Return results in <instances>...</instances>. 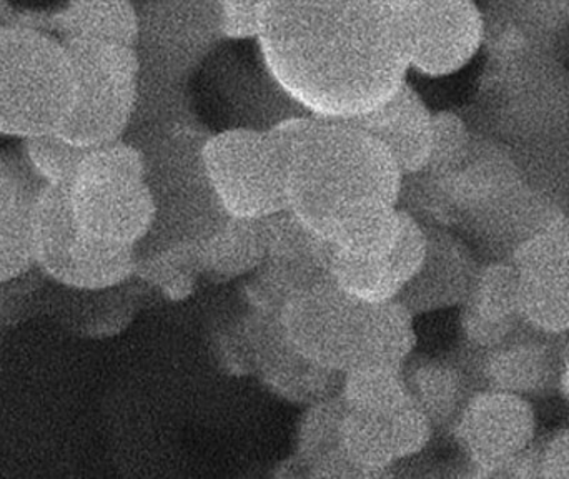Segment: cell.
<instances>
[{
  "instance_id": "obj_1",
  "label": "cell",
  "mask_w": 569,
  "mask_h": 479,
  "mask_svg": "<svg viewBox=\"0 0 569 479\" xmlns=\"http://www.w3.org/2000/svg\"><path fill=\"white\" fill-rule=\"evenodd\" d=\"M256 42L280 92L320 119L370 112L410 72L403 0H266Z\"/></svg>"
},
{
  "instance_id": "obj_2",
  "label": "cell",
  "mask_w": 569,
  "mask_h": 479,
  "mask_svg": "<svg viewBox=\"0 0 569 479\" xmlns=\"http://www.w3.org/2000/svg\"><path fill=\"white\" fill-rule=\"evenodd\" d=\"M270 130L287 156L288 210L337 250L385 257L403 186L390 153L345 120L305 113Z\"/></svg>"
},
{
  "instance_id": "obj_3",
  "label": "cell",
  "mask_w": 569,
  "mask_h": 479,
  "mask_svg": "<svg viewBox=\"0 0 569 479\" xmlns=\"http://www.w3.org/2000/svg\"><path fill=\"white\" fill-rule=\"evenodd\" d=\"M435 179L447 203V229L467 241L481 263L511 260L531 237L561 216L525 179L510 152L478 132L460 167Z\"/></svg>"
},
{
  "instance_id": "obj_4",
  "label": "cell",
  "mask_w": 569,
  "mask_h": 479,
  "mask_svg": "<svg viewBox=\"0 0 569 479\" xmlns=\"http://www.w3.org/2000/svg\"><path fill=\"white\" fill-rule=\"evenodd\" d=\"M279 317L297 350L335 373L365 365L403 368L417 347L415 317L400 301L363 303L330 278L293 295Z\"/></svg>"
},
{
  "instance_id": "obj_5",
  "label": "cell",
  "mask_w": 569,
  "mask_h": 479,
  "mask_svg": "<svg viewBox=\"0 0 569 479\" xmlns=\"http://www.w3.org/2000/svg\"><path fill=\"white\" fill-rule=\"evenodd\" d=\"M66 190L73 222L89 239L139 250L152 233L156 199L146 156L132 143L87 149Z\"/></svg>"
},
{
  "instance_id": "obj_6",
  "label": "cell",
  "mask_w": 569,
  "mask_h": 479,
  "mask_svg": "<svg viewBox=\"0 0 569 479\" xmlns=\"http://www.w3.org/2000/svg\"><path fill=\"white\" fill-rule=\"evenodd\" d=\"M66 43L42 27L0 26V136L30 139L57 132L72 102Z\"/></svg>"
},
{
  "instance_id": "obj_7",
  "label": "cell",
  "mask_w": 569,
  "mask_h": 479,
  "mask_svg": "<svg viewBox=\"0 0 569 479\" xmlns=\"http://www.w3.org/2000/svg\"><path fill=\"white\" fill-rule=\"evenodd\" d=\"M73 93L57 133L83 149L122 140L139 107L140 60L136 47L97 40H63Z\"/></svg>"
},
{
  "instance_id": "obj_8",
  "label": "cell",
  "mask_w": 569,
  "mask_h": 479,
  "mask_svg": "<svg viewBox=\"0 0 569 479\" xmlns=\"http://www.w3.org/2000/svg\"><path fill=\"white\" fill-rule=\"evenodd\" d=\"M202 163L227 217L266 220L288 209L287 156L272 130L237 127L207 136Z\"/></svg>"
},
{
  "instance_id": "obj_9",
  "label": "cell",
  "mask_w": 569,
  "mask_h": 479,
  "mask_svg": "<svg viewBox=\"0 0 569 479\" xmlns=\"http://www.w3.org/2000/svg\"><path fill=\"white\" fill-rule=\"evenodd\" d=\"M33 265L62 287L102 293L129 281L139 268L133 247L103 243L77 229L66 186L42 183L32 210Z\"/></svg>"
},
{
  "instance_id": "obj_10",
  "label": "cell",
  "mask_w": 569,
  "mask_h": 479,
  "mask_svg": "<svg viewBox=\"0 0 569 479\" xmlns=\"http://www.w3.org/2000/svg\"><path fill=\"white\" fill-rule=\"evenodd\" d=\"M568 351L569 333L541 330L525 320L493 347L458 348L480 390L503 391L527 400L560 390Z\"/></svg>"
},
{
  "instance_id": "obj_11",
  "label": "cell",
  "mask_w": 569,
  "mask_h": 479,
  "mask_svg": "<svg viewBox=\"0 0 569 479\" xmlns=\"http://www.w3.org/2000/svg\"><path fill=\"white\" fill-rule=\"evenodd\" d=\"M471 477L497 478L498 471L537 440L530 400L503 391L478 390L451 427Z\"/></svg>"
},
{
  "instance_id": "obj_12",
  "label": "cell",
  "mask_w": 569,
  "mask_h": 479,
  "mask_svg": "<svg viewBox=\"0 0 569 479\" xmlns=\"http://www.w3.org/2000/svg\"><path fill=\"white\" fill-rule=\"evenodd\" d=\"M410 70L445 77L463 69L485 40L473 0H403Z\"/></svg>"
},
{
  "instance_id": "obj_13",
  "label": "cell",
  "mask_w": 569,
  "mask_h": 479,
  "mask_svg": "<svg viewBox=\"0 0 569 479\" xmlns=\"http://www.w3.org/2000/svg\"><path fill=\"white\" fill-rule=\"evenodd\" d=\"M242 333L249 363L277 397L308 407L340 395L343 375L301 355L288 340L279 313L253 310Z\"/></svg>"
},
{
  "instance_id": "obj_14",
  "label": "cell",
  "mask_w": 569,
  "mask_h": 479,
  "mask_svg": "<svg viewBox=\"0 0 569 479\" xmlns=\"http://www.w3.org/2000/svg\"><path fill=\"white\" fill-rule=\"evenodd\" d=\"M517 267L525 321L569 333V216H558L511 258Z\"/></svg>"
},
{
  "instance_id": "obj_15",
  "label": "cell",
  "mask_w": 569,
  "mask_h": 479,
  "mask_svg": "<svg viewBox=\"0 0 569 479\" xmlns=\"http://www.w3.org/2000/svg\"><path fill=\"white\" fill-rule=\"evenodd\" d=\"M150 57L172 79L183 80L226 39L216 0H167L140 19Z\"/></svg>"
},
{
  "instance_id": "obj_16",
  "label": "cell",
  "mask_w": 569,
  "mask_h": 479,
  "mask_svg": "<svg viewBox=\"0 0 569 479\" xmlns=\"http://www.w3.org/2000/svg\"><path fill=\"white\" fill-rule=\"evenodd\" d=\"M433 431V425L413 401L383 413L345 408L341 450L367 470L388 478L398 461L417 457L428 447Z\"/></svg>"
},
{
  "instance_id": "obj_17",
  "label": "cell",
  "mask_w": 569,
  "mask_h": 479,
  "mask_svg": "<svg viewBox=\"0 0 569 479\" xmlns=\"http://www.w3.org/2000/svg\"><path fill=\"white\" fill-rule=\"evenodd\" d=\"M425 229L428 245L423 263L397 298L413 317L463 307L481 267L473 248L453 230Z\"/></svg>"
},
{
  "instance_id": "obj_18",
  "label": "cell",
  "mask_w": 569,
  "mask_h": 479,
  "mask_svg": "<svg viewBox=\"0 0 569 479\" xmlns=\"http://www.w3.org/2000/svg\"><path fill=\"white\" fill-rule=\"evenodd\" d=\"M373 137L397 163L403 177L427 166L433 136V112L420 93L405 82L397 92L370 112L345 120Z\"/></svg>"
},
{
  "instance_id": "obj_19",
  "label": "cell",
  "mask_w": 569,
  "mask_h": 479,
  "mask_svg": "<svg viewBox=\"0 0 569 479\" xmlns=\"http://www.w3.org/2000/svg\"><path fill=\"white\" fill-rule=\"evenodd\" d=\"M521 320L520 278L513 261H483L460 308L461 345L473 350L493 347Z\"/></svg>"
},
{
  "instance_id": "obj_20",
  "label": "cell",
  "mask_w": 569,
  "mask_h": 479,
  "mask_svg": "<svg viewBox=\"0 0 569 479\" xmlns=\"http://www.w3.org/2000/svg\"><path fill=\"white\" fill-rule=\"evenodd\" d=\"M40 182L26 163L0 153V287L32 270V210Z\"/></svg>"
},
{
  "instance_id": "obj_21",
  "label": "cell",
  "mask_w": 569,
  "mask_h": 479,
  "mask_svg": "<svg viewBox=\"0 0 569 479\" xmlns=\"http://www.w3.org/2000/svg\"><path fill=\"white\" fill-rule=\"evenodd\" d=\"M403 375L411 400L435 430L450 431L470 398L480 390L458 350L450 357H411Z\"/></svg>"
},
{
  "instance_id": "obj_22",
  "label": "cell",
  "mask_w": 569,
  "mask_h": 479,
  "mask_svg": "<svg viewBox=\"0 0 569 479\" xmlns=\"http://www.w3.org/2000/svg\"><path fill=\"white\" fill-rule=\"evenodd\" d=\"M266 255L262 220L227 217L209 237L197 243L200 271L222 280L256 273Z\"/></svg>"
},
{
  "instance_id": "obj_23",
  "label": "cell",
  "mask_w": 569,
  "mask_h": 479,
  "mask_svg": "<svg viewBox=\"0 0 569 479\" xmlns=\"http://www.w3.org/2000/svg\"><path fill=\"white\" fill-rule=\"evenodd\" d=\"M52 23L62 40L136 47L140 33V13L132 0H70Z\"/></svg>"
},
{
  "instance_id": "obj_24",
  "label": "cell",
  "mask_w": 569,
  "mask_h": 479,
  "mask_svg": "<svg viewBox=\"0 0 569 479\" xmlns=\"http://www.w3.org/2000/svg\"><path fill=\"white\" fill-rule=\"evenodd\" d=\"M328 275L340 290L363 303L381 305L395 301L403 288L395 277L387 255L375 257L333 248Z\"/></svg>"
},
{
  "instance_id": "obj_25",
  "label": "cell",
  "mask_w": 569,
  "mask_h": 479,
  "mask_svg": "<svg viewBox=\"0 0 569 479\" xmlns=\"http://www.w3.org/2000/svg\"><path fill=\"white\" fill-rule=\"evenodd\" d=\"M405 368V367H403ZM403 368L390 365H365L347 371L341 378V403L350 411L383 413L411 403Z\"/></svg>"
},
{
  "instance_id": "obj_26",
  "label": "cell",
  "mask_w": 569,
  "mask_h": 479,
  "mask_svg": "<svg viewBox=\"0 0 569 479\" xmlns=\"http://www.w3.org/2000/svg\"><path fill=\"white\" fill-rule=\"evenodd\" d=\"M345 417V405L340 397L327 398L308 405L307 411L298 423L297 451L295 460L305 470L317 463L320 458L341 447V421Z\"/></svg>"
},
{
  "instance_id": "obj_27",
  "label": "cell",
  "mask_w": 569,
  "mask_h": 479,
  "mask_svg": "<svg viewBox=\"0 0 569 479\" xmlns=\"http://www.w3.org/2000/svg\"><path fill=\"white\" fill-rule=\"evenodd\" d=\"M87 149L63 139L57 132L23 140V159L33 176L49 186H69Z\"/></svg>"
},
{
  "instance_id": "obj_28",
  "label": "cell",
  "mask_w": 569,
  "mask_h": 479,
  "mask_svg": "<svg viewBox=\"0 0 569 479\" xmlns=\"http://www.w3.org/2000/svg\"><path fill=\"white\" fill-rule=\"evenodd\" d=\"M475 132L467 120L453 112L433 113V136L427 166L420 172L445 177L453 172L470 152Z\"/></svg>"
},
{
  "instance_id": "obj_29",
  "label": "cell",
  "mask_w": 569,
  "mask_h": 479,
  "mask_svg": "<svg viewBox=\"0 0 569 479\" xmlns=\"http://www.w3.org/2000/svg\"><path fill=\"white\" fill-rule=\"evenodd\" d=\"M400 227L393 247L387 253L388 263L401 287L408 283L423 263L427 253V229L420 220L401 210Z\"/></svg>"
},
{
  "instance_id": "obj_30",
  "label": "cell",
  "mask_w": 569,
  "mask_h": 479,
  "mask_svg": "<svg viewBox=\"0 0 569 479\" xmlns=\"http://www.w3.org/2000/svg\"><path fill=\"white\" fill-rule=\"evenodd\" d=\"M226 39L256 40L266 0H216Z\"/></svg>"
},
{
  "instance_id": "obj_31",
  "label": "cell",
  "mask_w": 569,
  "mask_h": 479,
  "mask_svg": "<svg viewBox=\"0 0 569 479\" xmlns=\"http://www.w3.org/2000/svg\"><path fill=\"white\" fill-rule=\"evenodd\" d=\"M541 478H569V427L543 440Z\"/></svg>"
},
{
  "instance_id": "obj_32",
  "label": "cell",
  "mask_w": 569,
  "mask_h": 479,
  "mask_svg": "<svg viewBox=\"0 0 569 479\" xmlns=\"http://www.w3.org/2000/svg\"><path fill=\"white\" fill-rule=\"evenodd\" d=\"M560 391L563 395L565 400H567L569 407V351L567 360H565L563 373H561L560 380Z\"/></svg>"
},
{
  "instance_id": "obj_33",
  "label": "cell",
  "mask_w": 569,
  "mask_h": 479,
  "mask_svg": "<svg viewBox=\"0 0 569 479\" xmlns=\"http://www.w3.org/2000/svg\"><path fill=\"white\" fill-rule=\"evenodd\" d=\"M13 10L12 7L9 6L7 0H0V26H2V20H6V23L12 22Z\"/></svg>"
}]
</instances>
